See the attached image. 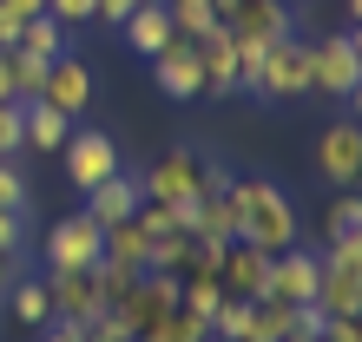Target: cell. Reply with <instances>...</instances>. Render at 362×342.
Returning a JSON list of instances; mask_svg holds the SVG:
<instances>
[{"label": "cell", "mask_w": 362, "mask_h": 342, "mask_svg": "<svg viewBox=\"0 0 362 342\" xmlns=\"http://www.w3.org/2000/svg\"><path fill=\"white\" fill-rule=\"evenodd\" d=\"M230 211H238V237L257 250H290L303 244V224H296V204L276 178H230Z\"/></svg>", "instance_id": "6da1fadb"}, {"label": "cell", "mask_w": 362, "mask_h": 342, "mask_svg": "<svg viewBox=\"0 0 362 342\" xmlns=\"http://www.w3.org/2000/svg\"><path fill=\"white\" fill-rule=\"evenodd\" d=\"M310 93L356 105V93H362V40H356V33H323V40H310Z\"/></svg>", "instance_id": "7a4b0ae2"}, {"label": "cell", "mask_w": 362, "mask_h": 342, "mask_svg": "<svg viewBox=\"0 0 362 342\" xmlns=\"http://www.w3.org/2000/svg\"><path fill=\"white\" fill-rule=\"evenodd\" d=\"M198 178H204V158L191 152V145H178V152H165V158L139 178V191H145L152 204H172V211H178V224H185V211L204 198V184H198Z\"/></svg>", "instance_id": "3957f363"}, {"label": "cell", "mask_w": 362, "mask_h": 342, "mask_svg": "<svg viewBox=\"0 0 362 342\" xmlns=\"http://www.w3.org/2000/svg\"><path fill=\"white\" fill-rule=\"evenodd\" d=\"M310 93V40H270V53H264V73H257V99L264 105H290V99H303Z\"/></svg>", "instance_id": "277c9868"}, {"label": "cell", "mask_w": 362, "mask_h": 342, "mask_svg": "<svg viewBox=\"0 0 362 342\" xmlns=\"http://www.w3.org/2000/svg\"><path fill=\"white\" fill-rule=\"evenodd\" d=\"M59 152H66L73 191H93L99 178H112V171H119V145H112V132H99V125H73Z\"/></svg>", "instance_id": "5b68a950"}, {"label": "cell", "mask_w": 362, "mask_h": 342, "mask_svg": "<svg viewBox=\"0 0 362 342\" xmlns=\"http://www.w3.org/2000/svg\"><path fill=\"white\" fill-rule=\"evenodd\" d=\"M99 237H105V230L93 224V211L59 218V224L47 230V276H53V270H93V264H99Z\"/></svg>", "instance_id": "8992f818"}, {"label": "cell", "mask_w": 362, "mask_h": 342, "mask_svg": "<svg viewBox=\"0 0 362 342\" xmlns=\"http://www.w3.org/2000/svg\"><path fill=\"white\" fill-rule=\"evenodd\" d=\"M316 276H323V264H316V250H303V244H290V250H270V283H264V296H276V303H310L316 296ZM257 296V303H264Z\"/></svg>", "instance_id": "52a82bcc"}, {"label": "cell", "mask_w": 362, "mask_h": 342, "mask_svg": "<svg viewBox=\"0 0 362 342\" xmlns=\"http://www.w3.org/2000/svg\"><path fill=\"white\" fill-rule=\"evenodd\" d=\"M47 303H53V316L86 323V329H99V316H105V296H99V276L93 270H53L47 276Z\"/></svg>", "instance_id": "ba28073f"}, {"label": "cell", "mask_w": 362, "mask_h": 342, "mask_svg": "<svg viewBox=\"0 0 362 342\" xmlns=\"http://www.w3.org/2000/svg\"><path fill=\"white\" fill-rule=\"evenodd\" d=\"M198 73H204V99H238V40H230V27L218 20V27H204L198 40Z\"/></svg>", "instance_id": "9c48e42d"}, {"label": "cell", "mask_w": 362, "mask_h": 342, "mask_svg": "<svg viewBox=\"0 0 362 342\" xmlns=\"http://www.w3.org/2000/svg\"><path fill=\"white\" fill-rule=\"evenodd\" d=\"M316 171L336 184V191H349L362 178V125L356 119H336L323 138H316Z\"/></svg>", "instance_id": "30bf717a"}, {"label": "cell", "mask_w": 362, "mask_h": 342, "mask_svg": "<svg viewBox=\"0 0 362 342\" xmlns=\"http://www.w3.org/2000/svg\"><path fill=\"white\" fill-rule=\"evenodd\" d=\"M40 99H47L53 112L79 119V112L93 105V66H86V59H73V53H59L53 66H47V86H40Z\"/></svg>", "instance_id": "8fae6325"}, {"label": "cell", "mask_w": 362, "mask_h": 342, "mask_svg": "<svg viewBox=\"0 0 362 342\" xmlns=\"http://www.w3.org/2000/svg\"><path fill=\"white\" fill-rule=\"evenodd\" d=\"M264 283H270V250H257V244L238 237V244L224 250V264H218V290H224V296H244V303H257Z\"/></svg>", "instance_id": "7c38bea8"}, {"label": "cell", "mask_w": 362, "mask_h": 342, "mask_svg": "<svg viewBox=\"0 0 362 342\" xmlns=\"http://www.w3.org/2000/svg\"><path fill=\"white\" fill-rule=\"evenodd\" d=\"M152 79L165 99H204V73H198V47L178 33L165 53H152Z\"/></svg>", "instance_id": "4fadbf2b"}, {"label": "cell", "mask_w": 362, "mask_h": 342, "mask_svg": "<svg viewBox=\"0 0 362 342\" xmlns=\"http://www.w3.org/2000/svg\"><path fill=\"white\" fill-rule=\"evenodd\" d=\"M238 40H284V33H296V7H284V0H238L230 7V20H224Z\"/></svg>", "instance_id": "5bb4252c"}, {"label": "cell", "mask_w": 362, "mask_h": 342, "mask_svg": "<svg viewBox=\"0 0 362 342\" xmlns=\"http://www.w3.org/2000/svg\"><path fill=\"white\" fill-rule=\"evenodd\" d=\"M139 204H145V191H139V178L132 171H112V178H99L93 191H86V211H93V224L105 230V224H125V218H139Z\"/></svg>", "instance_id": "9a60e30c"}, {"label": "cell", "mask_w": 362, "mask_h": 342, "mask_svg": "<svg viewBox=\"0 0 362 342\" xmlns=\"http://www.w3.org/2000/svg\"><path fill=\"white\" fill-rule=\"evenodd\" d=\"M66 132H73V119L53 112L47 99H27V105H20V152H59Z\"/></svg>", "instance_id": "2e32d148"}, {"label": "cell", "mask_w": 362, "mask_h": 342, "mask_svg": "<svg viewBox=\"0 0 362 342\" xmlns=\"http://www.w3.org/2000/svg\"><path fill=\"white\" fill-rule=\"evenodd\" d=\"M316 264H323V256H316ZM316 309L323 316H356L362 309V270L323 264V276H316Z\"/></svg>", "instance_id": "e0dca14e"}, {"label": "cell", "mask_w": 362, "mask_h": 342, "mask_svg": "<svg viewBox=\"0 0 362 342\" xmlns=\"http://www.w3.org/2000/svg\"><path fill=\"white\" fill-rule=\"evenodd\" d=\"M119 33H125V47H132V53H145V59H152V53H165V47H172V13H165V7H132V13H125L119 20Z\"/></svg>", "instance_id": "ac0fdd59"}, {"label": "cell", "mask_w": 362, "mask_h": 342, "mask_svg": "<svg viewBox=\"0 0 362 342\" xmlns=\"http://www.w3.org/2000/svg\"><path fill=\"white\" fill-rule=\"evenodd\" d=\"M185 230H191V237H211V244H238V211H230V191L198 198V204L185 211Z\"/></svg>", "instance_id": "d6986e66"}, {"label": "cell", "mask_w": 362, "mask_h": 342, "mask_svg": "<svg viewBox=\"0 0 362 342\" xmlns=\"http://www.w3.org/2000/svg\"><path fill=\"white\" fill-rule=\"evenodd\" d=\"M0 303H7V316H13V323H27V329H47V323H53V303H47V276H13Z\"/></svg>", "instance_id": "ffe728a7"}, {"label": "cell", "mask_w": 362, "mask_h": 342, "mask_svg": "<svg viewBox=\"0 0 362 342\" xmlns=\"http://www.w3.org/2000/svg\"><path fill=\"white\" fill-rule=\"evenodd\" d=\"M284 336H296V309H290V303H276V296L250 303V329H244V342H284Z\"/></svg>", "instance_id": "44dd1931"}, {"label": "cell", "mask_w": 362, "mask_h": 342, "mask_svg": "<svg viewBox=\"0 0 362 342\" xmlns=\"http://www.w3.org/2000/svg\"><path fill=\"white\" fill-rule=\"evenodd\" d=\"M13 47H20V53H33V59H47V66H53V59L66 53V27H59L53 13H33L27 27H20V40H13Z\"/></svg>", "instance_id": "7402d4cb"}, {"label": "cell", "mask_w": 362, "mask_h": 342, "mask_svg": "<svg viewBox=\"0 0 362 342\" xmlns=\"http://www.w3.org/2000/svg\"><path fill=\"white\" fill-rule=\"evenodd\" d=\"M7 73H13V105H27V99H40V86H47V59L7 47Z\"/></svg>", "instance_id": "603a6c76"}, {"label": "cell", "mask_w": 362, "mask_h": 342, "mask_svg": "<svg viewBox=\"0 0 362 342\" xmlns=\"http://www.w3.org/2000/svg\"><path fill=\"white\" fill-rule=\"evenodd\" d=\"M224 303V290H218V276H185V290H178V309L185 316H198V323L211 329V309Z\"/></svg>", "instance_id": "cb8c5ba5"}, {"label": "cell", "mask_w": 362, "mask_h": 342, "mask_svg": "<svg viewBox=\"0 0 362 342\" xmlns=\"http://www.w3.org/2000/svg\"><path fill=\"white\" fill-rule=\"evenodd\" d=\"M244 329H250V303L244 296H224V303L211 309V336L218 342H244Z\"/></svg>", "instance_id": "d4e9b609"}, {"label": "cell", "mask_w": 362, "mask_h": 342, "mask_svg": "<svg viewBox=\"0 0 362 342\" xmlns=\"http://www.w3.org/2000/svg\"><path fill=\"white\" fill-rule=\"evenodd\" d=\"M33 191H27V171H20L13 158H0V211H27Z\"/></svg>", "instance_id": "484cf974"}, {"label": "cell", "mask_w": 362, "mask_h": 342, "mask_svg": "<svg viewBox=\"0 0 362 342\" xmlns=\"http://www.w3.org/2000/svg\"><path fill=\"white\" fill-rule=\"evenodd\" d=\"M33 244V224H27V211H0V256H20Z\"/></svg>", "instance_id": "4316f807"}, {"label": "cell", "mask_w": 362, "mask_h": 342, "mask_svg": "<svg viewBox=\"0 0 362 342\" xmlns=\"http://www.w3.org/2000/svg\"><path fill=\"white\" fill-rule=\"evenodd\" d=\"M349 230H362V198H356V191H336V204H329V237H349Z\"/></svg>", "instance_id": "83f0119b"}, {"label": "cell", "mask_w": 362, "mask_h": 342, "mask_svg": "<svg viewBox=\"0 0 362 342\" xmlns=\"http://www.w3.org/2000/svg\"><path fill=\"white\" fill-rule=\"evenodd\" d=\"M93 276H99V296H105V303H119V296L139 283V270H125V264H93Z\"/></svg>", "instance_id": "f1b7e54d"}, {"label": "cell", "mask_w": 362, "mask_h": 342, "mask_svg": "<svg viewBox=\"0 0 362 342\" xmlns=\"http://www.w3.org/2000/svg\"><path fill=\"white\" fill-rule=\"evenodd\" d=\"M47 13L59 27H79V20H93V0H47Z\"/></svg>", "instance_id": "f546056e"}, {"label": "cell", "mask_w": 362, "mask_h": 342, "mask_svg": "<svg viewBox=\"0 0 362 342\" xmlns=\"http://www.w3.org/2000/svg\"><path fill=\"white\" fill-rule=\"evenodd\" d=\"M323 342H362V323H356V316H329V323H323Z\"/></svg>", "instance_id": "4dcf8cb0"}, {"label": "cell", "mask_w": 362, "mask_h": 342, "mask_svg": "<svg viewBox=\"0 0 362 342\" xmlns=\"http://www.w3.org/2000/svg\"><path fill=\"white\" fill-rule=\"evenodd\" d=\"M139 0H93V20H105V27H119L125 13H132Z\"/></svg>", "instance_id": "1f68e13d"}, {"label": "cell", "mask_w": 362, "mask_h": 342, "mask_svg": "<svg viewBox=\"0 0 362 342\" xmlns=\"http://www.w3.org/2000/svg\"><path fill=\"white\" fill-rule=\"evenodd\" d=\"M20 27H27V20H20V13H7V7H0V53H7V47H13V40H20Z\"/></svg>", "instance_id": "d6a6232c"}, {"label": "cell", "mask_w": 362, "mask_h": 342, "mask_svg": "<svg viewBox=\"0 0 362 342\" xmlns=\"http://www.w3.org/2000/svg\"><path fill=\"white\" fill-rule=\"evenodd\" d=\"M7 13H20V20H33V13H47V0H0Z\"/></svg>", "instance_id": "836d02e7"}, {"label": "cell", "mask_w": 362, "mask_h": 342, "mask_svg": "<svg viewBox=\"0 0 362 342\" xmlns=\"http://www.w3.org/2000/svg\"><path fill=\"white\" fill-rule=\"evenodd\" d=\"M13 99V73H7V53H0V105Z\"/></svg>", "instance_id": "e575fe53"}, {"label": "cell", "mask_w": 362, "mask_h": 342, "mask_svg": "<svg viewBox=\"0 0 362 342\" xmlns=\"http://www.w3.org/2000/svg\"><path fill=\"white\" fill-rule=\"evenodd\" d=\"M13 264L20 256H0V296H7V283H13Z\"/></svg>", "instance_id": "d590c367"}, {"label": "cell", "mask_w": 362, "mask_h": 342, "mask_svg": "<svg viewBox=\"0 0 362 342\" xmlns=\"http://www.w3.org/2000/svg\"><path fill=\"white\" fill-rule=\"evenodd\" d=\"M284 342H323V336H303V329H296V336H284Z\"/></svg>", "instance_id": "8d00e7d4"}, {"label": "cell", "mask_w": 362, "mask_h": 342, "mask_svg": "<svg viewBox=\"0 0 362 342\" xmlns=\"http://www.w3.org/2000/svg\"><path fill=\"white\" fill-rule=\"evenodd\" d=\"M284 7H303V0H284Z\"/></svg>", "instance_id": "74e56055"}, {"label": "cell", "mask_w": 362, "mask_h": 342, "mask_svg": "<svg viewBox=\"0 0 362 342\" xmlns=\"http://www.w3.org/2000/svg\"><path fill=\"white\" fill-rule=\"evenodd\" d=\"M139 342H152V336H139Z\"/></svg>", "instance_id": "f35d334b"}]
</instances>
